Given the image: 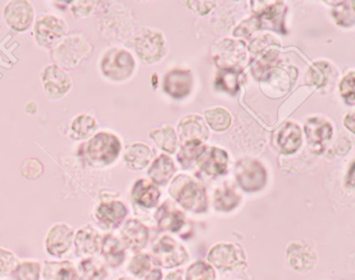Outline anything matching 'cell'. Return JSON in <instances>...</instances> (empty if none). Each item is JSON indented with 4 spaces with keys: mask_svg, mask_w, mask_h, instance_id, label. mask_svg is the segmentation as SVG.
<instances>
[{
    "mask_svg": "<svg viewBox=\"0 0 355 280\" xmlns=\"http://www.w3.org/2000/svg\"><path fill=\"white\" fill-rule=\"evenodd\" d=\"M92 51V45L84 36L73 35L53 47V59L62 69L72 70L88 59Z\"/></svg>",
    "mask_w": 355,
    "mask_h": 280,
    "instance_id": "cell-1",
    "label": "cell"
},
{
    "mask_svg": "<svg viewBox=\"0 0 355 280\" xmlns=\"http://www.w3.org/2000/svg\"><path fill=\"white\" fill-rule=\"evenodd\" d=\"M86 155L91 165L103 167L113 164L119 157L121 143L115 134L99 132L86 146Z\"/></svg>",
    "mask_w": 355,
    "mask_h": 280,
    "instance_id": "cell-2",
    "label": "cell"
},
{
    "mask_svg": "<svg viewBox=\"0 0 355 280\" xmlns=\"http://www.w3.org/2000/svg\"><path fill=\"white\" fill-rule=\"evenodd\" d=\"M170 193L186 209L198 213L207 209L205 188L189 176H178L172 182Z\"/></svg>",
    "mask_w": 355,
    "mask_h": 280,
    "instance_id": "cell-3",
    "label": "cell"
},
{
    "mask_svg": "<svg viewBox=\"0 0 355 280\" xmlns=\"http://www.w3.org/2000/svg\"><path fill=\"white\" fill-rule=\"evenodd\" d=\"M135 67L134 58L124 49H111L101 59V69L103 76L115 82L130 78L134 73Z\"/></svg>",
    "mask_w": 355,
    "mask_h": 280,
    "instance_id": "cell-4",
    "label": "cell"
},
{
    "mask_svg": "<svg viewBox=\"0 0 355 280\" xmlns=\"http://www.w3.org/2000/svg\"><path fill=\"white\" fill-rule=\"evenodd\" d=\"M68 32V26L55 15L41 16L35 24L37 43L45 49H53Z\"/></svg>",
    "mask_w": 355,
    "mask_h": 280,
    "instance_id": "cell-5",
    "label": "cell"
},
{
    "mask_svg": "<svg viewBox=\"0 0 355 280\" xmlns=\"http://www.w3.org/2000/svg\"><path fill=\"white\" fill-rule=\"evenodd\" d=\"M6 24L15 32L28 30L34 24L35 10L26 0H15L8 3L3 12Z\"/></svg>",
    "mask_w": 355,
    "mask_h": 280,
    "instance_id": "cell-6",
    "label": "cell"
},
{
    "mask_svg": "<svg viewBox=\"0 0 355 280\" xmlns=\"http://www.w3.org/2000/svg\"><path fill=\"white\" fill-rule=\"evenodd\" d=\"M236 176L239 184L247 192L261 190L266 184L265 168L253 159H243L236 164Z\"/></svg>",
    "mask_w": 355,
    "mask_h": 280,
    "instance_id": "cell-7",
    "label": "cell"
},
{
    "mask_svg": "<svg viewBox=\"0 0 355 280\" xmlns=\"http://www.w3.org/2000/svg\"><path fill=\"white\" fill-rule=\"evenodd\" d=\"M42 84L47 97L51 99L65 96L72 86L71 78L67 72L55 64L45 68L42 73Z\"/></svg>",
    "mask_w": 355,
    "mask_h": 280,
    "instance_id": "cell-8",
    "label": "cell"
},
{
    "mask_svg": "<svg viewBox=\"0 0 355 280\" xmlns=\"http://www.w3.org/2000/svg\"><path fill=\"white\" fill-rule=\"evenodd\" d=\"M136 51L145 63H155L165 55V40L159 33L147 30L137 38Z\"/></svg>",
    "mask_w": 355,
    "mask_h": 280,
    "instance_id": "cell-9",
    "label": "cell"
},
{
    "mask_svg": "<svg viewBox=\"0 0 355 280\" xmlns=\"http://www.w3.org/2000/svg\"><path fill=\"white\" fill-rule=\"evenodd\" d=\"M213 55L216 64L222 69H232L245 61L246 47L239 41L224 40L216 46Z\"/></svg>",
    "mask_w": 355,
    "mask_h": 280,
    "instance_id": "cell-10",
    "label": "cell"
},
{
    "mask_svg": "<svg viewBox=\"0 0 355 280\" xmlns=\"http://www.w3.org/2000/svg\"><path fill=\"white\" fill-rule=\"evenodd\" d=\"M72 242H73V229L67 224H57L47 234V252L53 256H62L69 250Z\"/></svg>",
    "mask_w": 355,
    "mask_h": 280,
    "instance_id": "cell-11",
    "label": "cell"
},
{
    "mask_svg": "<svg viewBox=\"0 0 355 280\" xmlns=\"http://www.w3.org/2000/svg\"><path fill=\"white\" fill-rule=\"evenodd\" d=\"M192 87V74L188 70H173L164 80V90L174 98H184L190 94Z\"/></svg>",
    "mask_w": 355,
    "mask_h": 280,
    "instance_id": "cell-12",
    "label": "cell"
},
{
    "mask_svg": "<svg viewBox=\"0 0 355 280\" xmlns=\"http://www.w3.org/2000/svg\"><path fill=\"white\" fill-rule=\"evenodd\" d=\"M290 76L288 72L278 68L268 70L261 80V89L267 96L277 98L284 96L290 89Z\"/></svg>",
    "mask_w": 355,
    "mask_h": 280,
    "instance_id": "cell-13",
    "label": "cell"
},
{
    "mask_svg": "<svg viewBox=\"0 0 355 280\" xmlns=\"http://www.w3.org/2000/svg\"><path fill=\"white\" fill-rule=\"evenodd\" d=\"M228 155L222 149L216 147L205 148L202 155L197 159L199 168L211 175L224 173L227 168Z\"/></svg>",
    "mask_w": 355,
    "mask_h": 280,
    "instance_id": "cell-14",
    "label": "cell"
},
{
    "mask_svg": "<svg viewBox=\"0 0 355 280\" xmlns=\"http://www.w3.org/2000/svg\"><path fill=\"white\" fill-rule=\"evenodd\" d=\"M184 248L172 238H162L161 242L155 247V255L157 256L159 263L165 267H173L184 263Z\"/></svg>",
    "mask_w": 355,
    "mask_h": 280,
    "instance_id": "cell-15",
    "label": "cell"
},
{
    "mask_svg": "<svg viewBox=\"0 0 355 280\" xmlns=\"http://www.w3.org/2000/svg\"><path fill=\"white\" fill-rule=\"evenodd\" d=\"M178 134L184 142L190 141L207 140L209 138V130L205 125V120L199 116L184 117L178 124Z\"/></svg>",
    "mask_w": 355,
    "mask_h": 280,
    "instance_id": "cell-16",
    "label": "cell"
},
{
    "mask_svg": "<svg viewBox=\"0 0 355 280\" xmlns=\"http://www.w3.org/2000/svg\"><path fill=\"white\" fill-rule=\"evenodd\" d=\"M101 234L94 229V228L83 227L78 230L76 234L74 244H76V251L80 256H90L98 252L101 248Z\"/></svg>",
    "mask_w": 355,
    "mask_h": 280,
    "instance_id": "cell-17",
    "label": "cell"
},
{
    "mask_svg": "<svg viewBox=\"0 0 355 280\" xmlns=\"http://www.w3.org/2000/svg\"><path fill=\"white\" fill-rule=\"evenodd\" d=\"M305 134L311 146H323L332 136V126L321 118H311L304 124Z\"/></svg>",
    "mask_w": 355,
    "mask_h": 280,
    "instance_id": "cell-18",
    "label": "cell"
},
{
    "mask_svg": "<svg viewBox=\"0 0 355 280\" xmlns=\"http://www.w3.org/2000/svg\"><path fill=\"white\" fill-rule=\"evenodd\" d=\"M126 215L128 209L120 201L101 203L96 211L97 219L107 227L119 225Z\"/></svg>",
    "mask_w": 355,
    "mask_h": 280,
    "instance_id": "cell-19",
    "label": "cell"
},
{
    "mask_svg": "<svg viewBox=\"0 0 355 280\" xmlns=\"http://www.w3.org/2000/svg\"><path fill=\"white\" fill-rule=\"evenodd\" d=\"M277 142L280 150L284 155H292L296 152L302 143V136H301L299 126L292 122L284 124L278 134Z\"/></svg>",
    "mask_w": 355,
    "mask_h": 280,
    "instance_id": "cell-20",
    "label": "cell"
},
{
    "mask_svg": "<svg viewBox=\"0 0 355 280\" xmlns=\"http://www.w3.org/2000/svg\"><path fill=\"white\" fill-rule=\"evenodd\" d=\"M43 275L47 280H78V271L70 261H47Z\"/></svg>",
    "mask_w": 355,
    "mask_h": 280,
    "instance_id": "cell-21",
    "label": "cell"
},
{
    "mask_svg": "<svg viewBox=\"0 0 355 280\" xmlns=\"http://www.w3.org/2000/svg\"><path fill=\"white\" fill-rule=\"evenodd\" d=\"M151 157H153V153H151L149 147L141 144V143L128 147L126 149L125 155H124V159H125L128 168L135 170V171H139V170L147 167L149 161H151Z\"/></svg>",
    "mask_w": 355,
    "mask_h": 280,
    "instance_id": "cell-22",
    "label": "cell"
},
{
    "mask_svg": "<svg viewBox=\"0 0 355 280\" xmlns=\"http://www.w3.org/2000/svg\"><path fill=\"white\" fill-rule=\"evenodd\" d=\"M135 202L144 207H151L157 203L159 197V189L148 180H139L132 189Z\"/></svg>",
    "mask_w": 355,
    "mask_h": 280,
    "instance_id": "cell-23",
    "label": "cell"
},
{
    "mask_svg": "<svg viewBox=\"0 0 355 280\" xmlns=\"http://www.w3.org/2000/svg\"><path fill=\"white\" fill-rule=\"evenodd\" d=\"M122 236H123L125 243H128L132 248H142L146 244L148 231L140 222L137 220H130L124 225Z\"/></svg>",
    "mask_w": 355,
    "mask_h": 280,
    "instance_id": "cell-24",
    "label": "cell"
},
{
    "mask_svg": "<svg viewBox=\"0 0 355 280\" xmlns=\"http://www.w3.org/2000/svg\"><path fill=\"white\" fill-rule=\"evenodd\" d=\"M175 172L173 161L167 155H161L155 159L149 169V177L159 184H165Z\"/></svg>",
    "mask_w": 355,
    "mask_h": 280,
    "instance_id": "cell-25",
    "label": "cell"
},
{
    "mask_svg": "<svg viewBox=\"0 0 355 280\" xmlns=\"http://www.w3.org/2000/svg\"><path fill=\"white\" fill-rule=\"evenodd\" d=\"M101 250L105 261L112 267H117L124 261L125 254H124L123 248L119 240L113 236H105V238H103Z\"/></svg>",
    "mask_w": 355,
    "mask_h": 280,
    "instance_id": "cell-26",
    "label": "cell"
},
{
    "mask_svg": "<svg viewBox=\"0 0 355 280\" xmlns=\"http://www.w3.org/2000/svg\"><path fill=\"white\" fill-rule=\"evenodd\" d=\"M157 221L159 226L164 229L175 230L180 229L184 222V215L178 209L166 202L162 205L161 209L157 211Z\"/></svg>",
    "mask_w": 355,
    "mask_h": 280,
    "instance_id": "cell-27",
    "label": "cell"
},
{
    "mask_svg": "<svg viewBox=\"0 0 355 280\" xmlns=\"http://www.w3.org/2000/svg\"><path fill=\"white\" fill-rule=\"evenodd\" d=\"M97 130V122L89 115H80L71 124V138L74 140H85L90 138Z\"/></svg>",
    "mask_w": 355,
    "mask_h": 280,
    "instance_id": "cell-28",
    "label": "cell"
},
{
    "mask_svg": "<svg viewBox=\"0 0 355 280\" xmlns=\"http://www.w3.org/2000/svg\"><path fill=\"white\" fill-rule=\"evenodd\" d=\"M150 138L155 141V144L167 151L169 153H173L178 146V138H176L175 132L170 126L161 128V130H153L150 134Z\"/></svg>",
    "mask_w": 355,
    "mask_h": 280,
    "instance_id": "cell-29",
    "label": "cell"
},
{
    "mask_svg": "<svg viewBox=\"0 0 355 280\" xmlns=\"http://www.w3.org/2000/svg\"><path fill=\"white\" fill-rule=\"evenodd\" d=\"M205 119L209 126L216 132H223V130H227L232 123V116L222 107L207 110L205 112Z\"/></svg>",
    "mask_w": 355,
    "mask_h": 280,
    "instance_id": "cell-30",
    "label": "cell"
},
{
    "mask_svg": "<svg viewBox=\"0 0 355 280\" xmlns=\"http://www.w3.org/2000/svg\"><path fill=\"white\" fill-rule=\"evenodd\" d=\"M239 201H240V197L232 188H228V186H223L217 190L215 199H214L216 209L224 211H232L238 205Z\"/></svg>",
    "mask_w": 355,
    "mask_h": 280,
    "instance_id": "cell-31",
    "label": "cell"
},
{
    "mask_svg": "<svg viewBox=\"0 0 355 280\" xmlns=\"http://www.w3.org/2000/svg\"><path fill=\"white\" fill-rule=\"evenodd\" d=\"M205 147L202 143L199 141H190L180 149V155H178V161L182 164V167L187 168L192 165L193 161L198 159V157L202 155Z\"/></svg>",
    "mask_w": 355,
    "mask_h": 280,
    "instance_id": "cell-32",
    "label": "cell"
},
{
    "mask_svg": "<svg viewBox=\"0 0 355 280\" xmlns=\"http://www.w3.org/2000/svg\"><path fill=\"white\" fill-rule=\"evenodd\" d=\"M78 268L84 280H103L107 276L105 267L93 259H84Z\"/></svg>",
    "mask_w": 355,
    "mask_h": 280,
    "instance_id": "cell-33",
    "label": "cell"
},
{
    "mask_svg": "<svg viewBox=\"0 0 355 280\" xmlns=\"http://www.w3.org/2000/svg\"><path fill=\"white\" fill-rule=\"evenodd\" d=\"M216 87L220 90L236 94L239 90V73L234 69H222L217 76Z\"/></svg>",
    "mask_w": 355,
    "mask_h": 280,
    "instance_id": "cell-34",
    "label": "cell"
},
{
    "mask_svg": "<svg viewBox=\"0 0 355 280\" xmlns=\"http://www.w3.org/2000/svg\"><path fill=\"white\" fill-rule=\"evenodd\" d=\"M330 66L325 62H318L315 65L311 66L307 73V80L309 85H315L317 87H324L328 82L329 78Z\"/></svg>",
    "mask_w": 355,
    "mask_h": 280,
    "instance_id": "cell-35",
    "label": "cell"
},
{
    "mask_svg": "<svg viewBox=\"0 0 355 280\" xmlns=\"http://www.w3.org/2000/svg\"><path fill=\"white\" fill-rule=\"evenodd\" d=\"M40 263L35 261H24L18 265L17 269L12 274L15 280L40 279Z\"/></svg>",
    "mask_w": 355,
    "mask_h": 280,
    "instance_id": "cell-36",
    "label": "cell"
},
{
    "mask_svg": "<svg viewBox=\"0 0 355 280\" xmlns=\"http://www.w3.org/2000/svg\"><path fill=\"white\" fill-rule=\"evenodd\" d=\"M20 169H21V174L24 178L28 180H35L41 177L44 172V166L39 159L28 157L22 161Z\"/></svg>",
    "mask_w": 355,
    "mask_h": 280,
    "instance_id": "cell-37",
    "label": "cell"
},
{
    "mask_svg": "<svg viewBox=\"0 0 355 280\" xmlns=\"http://www.w3.org/2000/svg\"><path fill=\"white\" fill-rule=\"evenodd\" d=\"M334 17L336 24L343 26H351L354 24V10L353 1L347 5V3H340V7L334 10Z\"/></svg>",
    "mask_w": 355,
    "mask_h": 280,
    "instance_id": "cell-38",
    "label": "cell"
},
{
    "mask_svg": "<svg viewBox=\"0 0 355 280\" xmlns=\"http://www.w3.org/2000/svg\"><path fill=\"white\" fill-rule=\"evenodd\" d=\"M19 263L12 251L0 248V276L12 275Z\"/></svg>",
    "mask_w": 355,
    "mask_h": 280,
    "instance_id": "cell-39",
    "label": "cell"
},
{
    "mask_svg": "<svg viewBox=\"0 0 355 280\" xmlns=\"http://www.w3.org/2000/svg\"><path fill=\"white\" fill-rule=\"evenodd\" d=\"M214 277L211 268L203 263L192 265L188 272V280H214Z\"/></svg>",
    "mask_w": 355,
    "mask_h": 280,
    "instance_id": "cell-40",
    "label": "cell"
},
{
    "mask_svg": "<svg viewBox=\"0 0 355 280\" xmlns=\"http://www.w3.org/2000/svg\"><path fill=\"white\" fill-rule=\"evenodd\" d=\"M340 94L349 105H352L354 103V72H350L345 76L340 85Z\"/></svg>",
    "mask_w": 355,
    "mask_h": 280,
    "instance_id": "cell-41",
    "label": "cell"
},
{
    "mask_svg": "<svg viewBox=\"0 0 355 280\" xmlns=\"http://www.w3.org/2000/svg\"><path fill=\"white\" fill-rule=\"evenodd\" d=\"M149 268H150V259L147 255H138L132 259V263L130 265V272L140 277L147 273Z\"/></svg>",
    "mask_w": 355,
    "mask_h": 280,
    "instance_id": "cell-42",
    "label": "cell"
},
{
    "mask_svg": "<svg viewBox=\"0 0 355 280\" xmlns=\"http://www.w3.org/2000/svg\"><path fill=\"white\" fill-rule=\"evenodd\" d=\"M95 1H76L71 6V11L73 16L78 19L87 17L92 11L95 6Z\"/></svg>",
    "mask_w": 355,
    "mask_h": 280,
    "instance_id": "cell-43",
    "label": "cell"
},
{
    "mask_svg": "<svg viewBox=\"0 0 355 280\" xmlns=\"http://www.w3.org/2000/svg\"><path fill=\"white\" fill-rule=\"evenodd\" d=\"M259 26H261V24H259V20L252 18V19L243 22V24L236 28L234 35H236V36H248L253 30H259Z\"/></svg>",
    "mask_w": 355,
    "mask_h": 280,
    "instance_id": "cell-44",
    "label": "cell"
},
{
    "mask_svg": "<svg viewBox=\"0 0 355 280\" xmlns=\"http://www.w3.org/2000/svg\"><path fill=\"white\" fill-rule=\"evenodd\" d=\"M187 3L195 13L199 14V15H205L215 7L216 3L215 1H188Z\"/></svg>",
    "mask_w": 355,
    "mask_h": 280,
    "instance_id": "cell-45",
    "label": "cell"
},
{
    "mask_svg": "<svg viewBox=\"0 0 355 280\" xmlns=\"http://www.w3.org/2000/svg\"><path fill=\"white\" fill-rule=\"evenodd\" d=\"M345 125L347 126V128H349L350 132H354V117H353V114H350L345 118Z\"/></svg>",
    "mask_w": 355,
    "mask_h": 280,
    "instance_id": "cell-46",
    "label": "cell"
},
{
    "mask_svg": "<svg viewBox=\"0 0 355 280\" xmlns=\"http://www.w3.org/2000/svg\"><path fill=\"white\" fill-rule=\"evenodd\" d=\"M353 168H354V164H351L350 171H349V175L347 176V184L352 188L353 186Z\"/></svg>",
    "mask_w": 355,
    "mask_h": 280,
    "instance_id": "cell-47",
    "label": "cell"
},
{
    "mask_svg": "<svg viewBox=\"0 0 355 280\" xmlns=\"http://www.w3.org/2000/svg\"><path fill=\"white\" fill-rule=\"evenodd\" d=\"M167 280H180V279H178V277H174V275H171V276H170L169 278H168Z\"/></svg>",
    "mask_w": 355,
    "mask_h": 280,
    "instance_id": "cell-48",
    "label": "cell"
},
{
    "mask_svg": "<svg viewBox=\"0 0 355 280\" xmlns=\"http://www.w3.org/2000/svg\"><path fill=\"white\" fill-rule=\"evenodd\" d=\"M120 280H132V279H128V278H121V279Z\"/></svg>",
    "mask_w": 355,
    "mask_h": 280,
    "instance_id": "cell-49",
    "label": "cell"
}]
</instances>
